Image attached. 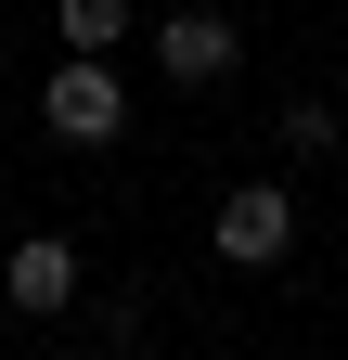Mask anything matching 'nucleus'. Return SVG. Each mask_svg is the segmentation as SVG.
<instances>
[{"instance_id": "2", "label": "nucleus", "mask_w": 348, "mask_h": 360, "mask_svg": "<svg viewBox=\"0 0 348 360\" xmlns=\"http://www.w3.org/2000/svg\"><path fill=\"white\" fill-rule=\"evenodd\" d=\"M206 245H220L232 270H271V257L297 245V193H284V180H232L220 219H206Z\"/></svg>"}, {"instance_id": "5", "label": "nucleus", "mask_w": 348, "mask_h": 360, "mask_svg": "<svg viewBox=\"0 0 348 360\" xmlns=\"http://www.w3.org/2000/svg\"><path fill=\"white\" fill-rule=\"evenodd\" d=\"M52 26H65V52H104V65H116V39H129V0H52Z\"/></svg>"}, {"instance_id": "6", "label": "nucleus", "mask_w": 348, "mask_h": 360, "mask_svg": "<svg viewBox=\"0 0 348 360\" xmlns=\"http://www.w3.org/2000/svg\"><path fill=\"white\" fill-rule=\"evenodd\" d=\"M271 129H284V155H335V142H348V116L323 103V90H297V103H284Z\"/></svg>"}, {"instance_id": "3", "label": "nucleus", "mask_w": 348, "mask_h": 360, "mask_svg": "<svg viewBox=\"0 0 348 360\" xmlns=\"http://www.w3.org/2000/svg\"><path fill=\"white\" fill-rule=\"evenodd\" d=\"M155 65L181 77V90H220V77L245 65V26H232V13H206V0H194V13H168V26H155Z\"/></svg>"}, {"instance_id": "4", "label": "nucleus", "mask_w": 348, "mask_h": 360, "mask_svg": "<svg viewBox=\"0 0 348 360\" xmlns=\"http://www.w3.org/2000/svg\"><path fill=\"white\" fill-rule=\"evenodd\" d=\"M0 296H13L26 322H65V309H77V245L65 232H26L13 257H0Z\"/></svg>"}, {"instance_id": "1", "label": "nucleus", "mask_w": 348, "mask_h": 360, "mask_svg": "<svg viewBox=\"0 0 348 360\" xmlns=\"http://www.w3.org/2000/svg\"><path fill=\"white\" fill-rule=\"evenodd\" d=\"M39 129H52L65 155H104L116 129H129V90H116V65H104V52H65V65H52V90H39Z\"/></svg>"}, {"instance_id": "7", "label": "nucleus", "mask_w": 348, "mask_h": 360, "mask_svg": "<svg viewBox=\"0 0 348 360\" xmlns=\"http://www.w3.org/2000/svg\"><path fill=\"white\" fill-rule=\"evenodd\" d=\"M65 360H104V347H65Z\"/></svg>"}]
</instances>
